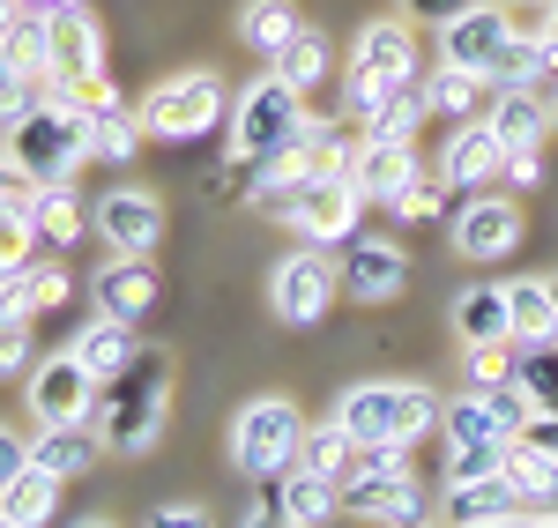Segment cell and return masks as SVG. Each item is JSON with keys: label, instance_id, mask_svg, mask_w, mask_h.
I'll return each mask as SVG.
<instances>
[{"label": "cell", "instance_id": "2", "mask_svg": "<svg viewBox=\"0 0 558 528\" xmlns=\"http://www.w3.org/2000/svg\"><path fill=\"white\" fill-rule=\"evenodd\" d=\"M172 409V357L165 351H134V365L120 380L97 388V432L112 454H149Z\"/></svg>", "mask_w": 558, "mask_h": 528}, {"label": "cell", "instance_id": "14", "mask_svg": "<svg viewBox=\"0 0 558 528\" xmlns=\"http://www.w3.org/2000/svg\"><path fill=\"white\" fill-rule=\"evenodd\" d=\"M45 52H52V89L105 75V30H97L89 8H60V15H45Z\"/></svg>", "mask_w": 558, "mask_h": 528}, {"label": "cell", "instance_id": "34", "mask_svg": "<svg viewBox=\"0 0 558 528\" xmlns=\"http://www.w3.org/2000/svg\"><path fill=\"white\" fill-rule=\"evenodd\" d=\"M38 261V223H31V194L0 201V275H23Z\"/></svg>", "mask_w": 558, "mask_h": 528}, {"label": "cell", "instance_id": "43", "mask_svg": "<svg viewBox=\"0 0 558 528\" xmlns=\"http://www.w3.org/2000/svg\"><path fill=\"white\" fill-rule=\"evenodd\" d=\"M395 89H410V83H380V75L350 67V75H343V112H350V120H373V112H380Z\"/></svg>", "mask_w": 558, "mask_h": 528}, {"label": "cell", "instance_id": "37", "mask_svg": "<svg viewBox=\"0 0 558 528\" xmlns=\"http://www.w3.org/2000/svg\"><path fill=\"white\" fill-rule=\"evenodd\" d=\"M551 477H558V462L544 454V446H529V440H514V446H507V469H499V484L514 491L521 506H544Z\"/></svg>", "mask_w": 558, "mask_h": 528}, {"label": "cell", "instance_id": "9", "mask_svg": "<svg viewBox=\"0 0 558 528\" xmlns=\"http://www.w3.org/2000/svg\"><path fill=\"white\" fill-rule=\"evenodd\" d=\"M447 246H454L462 261H476V268L507 261V254L521 246V209L507 201V194H470V201L447 217Z\"/></svg>", "mask_w": 558, "mask_h": 528}, {"label": "cell", "instance_id": "39", "mask_svg": "<svg viewBox=\"0 0 558 528\" xmlns=\"http://www.w3.org/2000/svg\"><path fill=\"white\" fill-rule=\"evenodd\" d=\"M31 223H38L45 246L83 238V209H75V194H68V186H31Z\"/></svg>", "mask_w": 558, "mask_h": 528}, {"label": "cell", "instance_id": "4", "mask_svg": "<svg viewBox=\"0 0 558 528\" xmlns=\"http://www.w3.org/2000/svg\"><path fill=\"white\" fill-rule=\"evenodd\" d=\"M305 134H313V112H305V89H291L276 67L260 83L239 89L231 105V157L239 164H268V157H291Z\"/></svg>", "mask_w": 558, "mask_h": 528}, {"label": "cell", "instance_id": "35", "mask_svg": "<svg viewBox=\"0 0 558 528\" xmlns=\"http://www.w3.org/2000/svg\"><path fill=\"white\" fill-rule=\"evenodd\" d=\"M68 291H75V275H68L60 261H31L23 275H15V312H23V320L60 312V306H68Z\"/></svg>", "mask_w": 558, "mask_h": 528}, {"label": "cell", "instance_id": "28", "mask_svg": "<svg viewBox=\"0 0 558 528\" xmlns=\"http://www.w3.org/2000/svg\"><path fill=\"white\" fill-rule=\"evenodd\" d=\"M299 30H305V23H299V8H291V0H246V8H239V45L260 52V60H276Z\"/></svg>", "mask_w": 558, "mask_h": 528}, {"label": "cell", "instance_id": "29", "mask_svg": "<svg viewBox=\"0 0 558 528\" xmlns=\"http://www.w3.org/2000/svg\"><path fill=\"white\" fill-rule=\"evenodd\" d=\"M0 514H8L15 528H45L52 514H60V477H45L38 462H31V469H23L15 484L0 491Z\"/></svg>", "mask_w": 558, "mask_h": 528}, {"label": "cell", "instance_id": "38", "mask_svg": "<svg viewBox=\"0 0 558 528\" xmlns=\"http://www.w3.org/2000/svg\"><path fill=\"white\" fill-rule=\"evenodd\" d=\"M432 112H425V89L410 83V89H395L380 112L365 120V142H417V127H425Z\"/></svg>", "mask_w": 558, "mask_h": 528}, {"label": "cell", "instance_id": "32", "mask_svg": "<svg viewBox=\"0 0 558 528\" xmlns=\"http://www.w3.org/2000/svg\"><path fill=\"white\" fill-rule=\"evenodd\" d=\"M507 320H514V343H558L551 283H507Z\"/></svg>", "mask_w": 558, "mask_h": 528}, {"label": "cell", "instance_id": "46", "mask_svg": "<svg viewBox=\"0 0 558 528\" xmlns=\"http://www.w3.org/2000/svg\"><path fill=\"white\" fill-rule=\"evenodd\" d=\"M149 528H216V514H209V506H194V499H172V506L149 514Z\"/></svg>", "mask_w": 558, "mask_h": 528}, {"label": "cell", "instance_id": "16", "mask_svg": "<svg viewBox=\"0 0 558 528\" xmlns=\"http://www.w3.org/2000/svg\"><path fill=\"white\" fill-rule=\"evenodd\" d=\"M343 514L373 528H410L425 521V491H417V477H343Z\"/></svg>", "mask_w": 558, "mask_h": 528}, {"label": "cell", "instance_id": "3", "mask_svg": "<svg viewBox=\"0 0 558 528\" xmlns=\"http://www.w3.org/2000/svg\"><path fill=\"white\" fill-rule=\"evenodd\" d=\"M439 409L447 395H432L417 380H357L336 402V425L357 446H417L425 432H439Z\"/></svg>", "mask_w": 558, "mask_h": 528}, {"label": "cell", "instance_id": "13", "mask_svg": "<svg viewBox=\"0 0 558 528\" xmlns=\"http://www.w3.org/2000/svg\"><path fill=\"white\" fill-rule=\"evenodd\" d=\"M343 298H357V306H387V298H402V283H410V254L395 246V238H350L343 246Z\"/></svg>", "mask_w": 558, "mask_h": 528}, {"label": "cell", "instance_id": "17", "mask_svg": "<svg viewBox=\"0 0 558 528\" xmlns=\"http://www.w3.org/2000/svg\"><path fill=\"white\" fill-rule=\"evenodd\" d=\"M305 186H313V157H305V142L291 149V157H268V164H246V209L254 217H283L291 223V201H299Z\"/></svg>", "mask_w": 558, "mask_h": 528}, {"label": "cell", "instance_id": "26", "mask_svg": "<svg viewBox=\"0 0 558 528\" xmlns=\"http://www.w3.org/2000/svg\"><path fill=\"white\" fill-rule=\"evenodd\" d=\"M454 335L462 343H514V320H507V283H470L454 298Z\"/></svg>", "mask_w": 558, "mask_h": 528}, {"label": "cell", "instance_id": "1", "mask_svg": "<svg viewBox=\"0 0 558 528\" xmlns=\"http://www.w3.org/2000/svg\"><path fill=\"white\" fill-rule=\"evenodd\" d=\"M0 149H8V164L31 179V186H68L75 164L89 157V112H75L60 89H45V97H31L0 127Z\"/></svg>", "mask_w": 558, "mask_h": 528}, {"label": "cell", "instance_id": "55", "mask_svg": "<svg viewBox=\"0 0 558 528\" xmlns=\"http://www.w3.org/2000/svg\"><path fill=\"white\" fill-rule=\"evenodd\" d=\"M499 8H521V15H529V8H536V15H551L558 0H499Z\"/></svg>", "mask_w": 558, "mask_h": 528}, {"label": "cell", "instance_id": "36", "mask_svg": "<svg viewBox=\"0 0 558 528\" xmlns=\"http://www.w3.org/2000/svg\"><path fill=\"white\" fill-rule=\"evenodd\" d=\"M439 432H447V446L507 440V432H499V417H492V402L476 395V388H462V395H447V409H439Z\"/></svg>", "mask_w": 558, "mask_h": 528}, {"label": "cell", "instance_id": "48", "mask_svg": "<svg viewBox=\"0 0 558 528\" xmlns=\"http://www.w3.org/2000/svg\"><path fill=\"white\" fill-rule=\"evenodd\" d=\"M462 8H476V0H402V15H410V23H432V30H447Z\"/></svg>", "mask_w": 558, "mask_h": 528}, {"label": "cell", "instance_id": "54", "mask_svg": "<svg viewBox=\"0 0 558 528\" xmlns=\"http://www.w3.org/2000/svg\"><path fill=\"white\" fill-rule=\"evenodd\" d=\"M0 320H15V275H0Z\"/></svg>", "mask_w": 558, "mask_h": 528}, {"label": "cell", "instance_id": "27", "mask_svg": "<svg viewBox=\"0 0 558 528\" xmlns=\"http://www.w3.org/2000/svg\"><path fill=\"white\" fill-rule=\"evenodd\" d=\"M425 112L432 120H454V127H462V120H484V75H470V67H447V60H439V67H432L425 83Z\"/></svg>", "mask_w": 558, "mask_h": 528}, {"label": "cell", "instance_id": "8", "mask_svg": "<svg viewBox=\"0 0 558 528\" xmlns=\"http://www.w3.org/2000/svg\"><path fill=\"white\" fill-rule=\"evenodd\" d=\"M23 395H31V417L38 425H97V380L83 372L75 351H52L23 372Z\"/></svg>", "mask_w": 558, "mask_h": 528}, {"label": "cell", "instance_id": "53", "mask_svg": "<svg viewBox=\"0 0 558 528\" xmlns=\"http://www.w3.org/2000/svg\"><path fill=\"white\" fill-rule=\"evenodd\" d=\"M15 23H23V0H0V38H8Z\"/></svg>", "mask_w": 558, "mask_h": 528}, {"label": "cell", "instance_id": "10", "mask_svg": "<svg viewBox=\"0 0 558 528\" xmlns=\"http://www.w3.org/2000/svg\"><path fill=\"white\" fill-rule=\"evenodd\" d=\"M507 45H514V8L476 0V8H462V15L439 30V60H447V67H470V75L492 83V67L507 60Z\"/></svg>", "mask_w": 558, "mask_h": 528}, {"label": "cell", "instance_id": "24", "mask_svg": "<svg viewBox=\"0 0 558 528\" xmlns=\"http://www.w3.org/2000/svg\"><path fill=\"white\" fill-rule=\"evenodd\" d=\"M68 351L83 357V372L97 380V388H105V380H120V372L134 365V351H142V343H134L128 320H105V312H97L89 328H75V343H68Z\"/></svg>", "mask_w": 558, "mask_h": 528}, {"label": "cell", "instance_id": "40", "mask_svg": "<svg viewBox=\"0 0 558 528\" xmlns=\"http://www.w3.org/2000/svg\"><path fill=\"white\" fill-rule=\"evenodd\" d=\"M276 75H283L291 89H305V97H313V89L328 83V38H320V30H299V38L276 52Z\"/></svg>", "mask_w": 558, "mask_h": 528}, {"label": "cell", "instance_id": "19", "mask_svg": "<svg viewBox=\"0 0 558 528\" xmlns=\"http://www.w3.org/2000/svg\"><path fill=\"white\" fill-rule=\"evenodd\" d=\"M507 172V142L492 134V120H462V127L447 134V149H439V179H454V186H484V179Z\"/></svg>", "mask_w": 558, "mask_h": 528}, {"label": "cell", "instance_id": "18", "mask_svg": "<svg viewBox=\"0 0 558 528\" xmlns=\"http://www.w3.org/2000/svg\"><path fill=\"white\" fill-rule=\"evenodd\" d=\"M350 67H365V75H380V83H417V38H410V15H380V23H365V30H357V52H350Z\"/></svg>", "mask_w": 558, "mask_h": 528}, {"label": "cell", "instance_id": "50", "mask_svg": "<svg viewBox=\"0 0 558 528\" xmlns=\"http://www.w3.org/2000/svg\"><path fill=\"white\" fill-rule=\"evenodd\" d=\"M507 186H521V194H529V186H536V179H544V164H536V149H514V157H507Z\"/></svg>", "mask_w": 558, "mask_h": 528}, {"label": "cell", "instance_id": "5", "mask_svg": "<svg viewBox=\"0 0 558 528\" xmlns=\"http://www.w3.org/2000/svg\"><path fill=\"white\" fill-rule=\"evenodd\" d=\"M299 446H305L299 402L254 395L239 417H231V469H239L246 484H276L283 469H299Z\"/></svg>", "mask_w": 558, "mask_h": 528}, {"label": "cell", "instance_id": "7", "mask_svg": "<svg viewBox=\"0 0 558 528\" xmlns=\"http://www.w3.org/2000/svg\"><path fill=\"white\" fill-rule=\"evenodd\" d=\"M336 298H343V268H336L328 246H299V254H283L276 275H268V306H276L283 328H313Z\"/></svg>", "mask_w": 558, "mask_h": 528}, {"label": "cell", "instance_id": "22", "mask_svg": "<svg viewBox=\"0 0 558 528\" xmlns=\"http://www.w3.org/2000/svg\"><path fill=\"white\" fill-rule=\"evenodd\" d=\"M97 454H105V432L97 425H38V440H31V462H38L45 477H89L97 469Z\"/></svg>", "mask_w": 558, "mask_h": 528}, {"label": "cell", "instance_id": "60", "mask_svg": "<svg viewBox=\"0 0 558 528\" xmlns=\"http://www.w3.org/2000/svg\"><path fill=\"white\" fill-rule=\"evenodd\" d=\"M75 528H112V521H75Z\"/></svg>", "mask_w": 558, "mask_h": 528}, {"label": "cell", "instance_id": "30", "mask_svg": "<svg viewBox=\"0 0 558 528\" xmlns=\"http://www.w3.org/2000/svg\"><path fill=\"white\" fill-rule=\"evenodd\" d=\"M521 514V499L499 477H484V484H447V521L454 528H484V521H507Z\"/></svg>", "mask_w": 558, "mask_h": 528}, {"label": "cell", "instance_id": "23", "mask_svg": "<svg viewBox=\"0 0 558 528\" xmlns=\"http://www.w3.org/2000/svg\"><path fill=\"white\" fill-rule=\"evenodd\" d=\"M484 120L507 142V157H514V149H544V134H551V97H536V89H499Z\"/></svg>", "mask_w": 558, "mask_h": 528}, {"label": "cell", "instance_id": "59", "mask_svg": "<svg viewBox=\"0 0 558 528\" xmlns=\"http://www.w3.org/2000/svg\"><path fill=\"white\" fill-rule=\"evenodd\" d=\"M551 127H558V89H551Z\"/></svg>", "mask_w": 558, "mask_h": 528}, {"label": "cell", "instance_id": "45", "mask_svg": "<svg viewBox=\"0 0 558 528\" xmlns=\"http://www.w3.org/2000/svg\"><path fill=\"white\" fill-rule=\"evenodd\" d=\"M38 365V351H31V320L15 312V320H0V380H23Z\"/></svg>", "mask_w": 558, "mask_h": 528}, {"label": "cell", "instance_id": "57", "mask_svg": "<svg viewBox=\"0 0 558 528\" xmlns=\"http://www.w3.org/2000/svg\"><path fill=\"white\" fill-rule=\"evenodd\" d=\"M544 514H551V521H558V477H551V491H544Z\"/></svg>", "mask_w": 558, "mask_h": 528}, {"label": "cell", "instance_id": "49", "mask_svg": "<svg viewBox=\"0 0 558 528\" xmlns=\"http://www.w3.org/2000/svg\"><path fill=\"white\" fill-rule=\"evenodd\" d=\"M23 469H31V440H23V432H8V425H0V491L15 484V477H23Z\"/></svg>", "mask_w": 558, "mask_h": 528}, {"label": "cell", "instance_id": "61", "mask_svg": "<svg viewBox=\"0 0 558 528\" xmlns=\"http://www.w3.org/2000/svg\"><path fill=\"white\" fill-rule=\"evenodd\" d=\"M0 528H15V521H8V514H0Z\"/></svg>", "mask_w": 558, "mask_h": 528}, {"label": "cell", "instance_id": "47", "mask_svg": "<svg viewBox=\"0 0 558 528\" xmlns=\"http://www.w3.org/2000/svg\"><path fill=\"white\" fill-rule=\"evenodd\" d=\"M31 97H38V89L23 83V75H15V67H8V52H0V127H8V120H15V112H23V105H31Z\"/></svg>", "mask_w": 558, "mask_h": 528}, {"label": "cell", "instance_id": "56", "mask_svg": "<svg viewBox=\"0 0 558 528\" xmlns=\"http://www.w3.org/2000/svg\"><path fill=\"white\" fill-rule=\"evenodd\" d=\"M544 38H551V52H558V8H551V15H544Z\"/></svg>", "mask_w": 558, "mask_h": 528}, {"label": "cell", "instance_id": "44", "mask_svg": "<svg viewBox=\"0 0 558 528\" xmlns=\"http://www.w3.org/2000/svg\"><path fill=\"white\" fill-rule=\"evenodd\" d=\"M507 380H514V343H476L470 351V388L492 395V388H507Z\"/></svg>", "mask_w": 558, "mask_h": 528}, {"label": "cell", "instance_id": "15", "mask_svg": "<svg viewBox=\"0 0 558 528\" xmlns=\"http://www.w3.org/2000/svg\"><path fill=\"white\" fill-rule=\"evenodd\" d=\"M350 179H357V194H365V201H380L387 217H395V201L425 179V164H417V149H410V142H365V134H357Z\"/></svg>", "mask_w": 558, "mask_h": 528}, {"label": "cell", "instance_id": "31", "mask_svg": "<svg viewBox=\"0 0 558 528\" xmlns=\"http://www.w3.org/2000/svg\"><path fill=\"white\" fill-rule=\"evenodd\" d=\"M350 462H357V440H350L343 425L328 417V425H305V446H299V469H313V477H328V484L343 491Z\"/></svg>", "mask_w": 558, "mask_h": 528}, {"label": "cell", "instance_id": "58", "mask_svg": "<svg viewBox=\"0 0 558 528\" xmlns=\"http://www.w3.org/2000/svg\"><path fill=\"white\" fill-rule=\"evenodd\" d=\"M544 283H551V306H558V275H544Z\"/></svg>", "mask_w": 558, "mask_h": 528}, {"label": "cell", "instance_id": "62", "mask_svg": "<svg viewBox=\"0 0 558 528\" xmlns=\"http://www.w3.org/2000/svg\"><path fill=\"white\" fill-rule=\"evenodd\" d=\"M410 528H432V521H410Z\"/></svg>", "mask_w": 558, "mask_h": 528}, {"label": "cell", "instance_id": "42", "mask_svg": "<svg viewBox=\"0 0 558 528\" xmlns=\"http://www.w3.org/2000/svg\"><path fill=\"white\" fill-rule=\"evenodd\" d=\"M507 446L514 440H476V446H447V484H484L507 469Z\"/></svg>", "mask_w": 558, "mask_h": 528}, {"label": "cell", "instance_id": "11", "mask_svg": "<svg viewBox=\"0 0 558 528\" xmlns=\"http://www.w3.org/2000/svg\"><path fill=\"white\" fill-rule=\"evenodd\" d=\"M357 217H365V194L350 172H313L299 201H291V231L305 246H336V238H357Z\"/></svg>", "mask_w": 558, "mask_h": 528}, {"label": "cell", "instance_id": "33", "mask_svg": "<svg viewBox=\"0 0 558 528\" xmlns=\"http://www.w3.org/2000/svg\"><path fill=\"white\" fill-rule=\"evenodd\" d=\"M142 142H149V134H142V120H134V112L120 105V97L89 112V157H105V164H128V157L142 149Z\"/></svg>", "mask_w": 558, "mask_h": 528}, {"label": "cell", "instance_id": "12", "mask_svg": "<svg viewBox=\"0 0 558 528\" xmlns=\"http://www.w3.org/2000/svg\"><path fill=\"white\" fill-rule=\"evenodd\" d=\"M89 223H97V238H105L120 261H149L157 238H165V201L142 194V186H112V194L89 209Z\"/></svg>", "mask_w": 558, "mask_h": 528}, {"label": "cell", "instance_id": "41", "mask_svg": "<svg viewBox=\"0 0 558 528\" xmlns=\"http://www.w3.org/2000/svg\"><path fill=\"white\" fill-rule=\"evenodd\" d=\"M454 194H462L454 179L425 172V179H417V186H410V194H402V201H395V223H432V217H454V209H462Z\"/></svg>", "mask_w": 558, "mask_h": 528}, {"label": "cell", "instance_id": "21", "mask_svg": "<svg viewBox=\"0 0 558 528\" xmlns=\"http://www.w3.org/2000/svg\"><path fill=\"white\" fill-rule=\"evenodd\" d=\"M260 499H268L283 521H299V528H328L336 514H343V491L328 484V477H313V469H283L276 484H260Z\"/></svg>", "mask_w": 558, "mask_h": 528}, {"label": "cell", "instance_id": "20", "mask_svg": "<svg viewBox=\"0 0 558 528\" xmlns=\"http://www.w3.org/2000/svg\"><path fill=\"white\" fill-rule=\"evenodd\" d=\"M157 298H165V291H157V268L149 261H120V254H112V261L97 268V312H105V320H149V306H157Z\"/></svg>", "mask_w": 558, "mask_h": 528}, {"label": "cell", "instance_id": "52", "mask_svg": "<svg viewBox=\"0 0 558 528\" xmlns=\"http://www.w3.org/2000/svg\"><path fill=\"white\" fill-rule=\"evenodd\" d=\"M60 8H83V0H23V15H60Z\"/></svg>", "mask_w": 558, "mask_h": 528}, {"label": "cell", "instance_id": "25", "mask_svg": "<svg viewBox=\"0 0 558 528\" xmlns=\"http://www.w3.org/2000/svg\"><path fill=\"white\" fill-rule=\"evenodd\" d=\"M492 83L499 89H536V97H551L558 89V52L544 30H514V45H507V60L492 67Z\"/></svg>", "mask_w": 558, "mask_h": 528}, {"label": "cell", "instance_id": "51", "mask_svg": "<svg viewBox=\"0 0 558 528\" xmlns=\"http://www.w3.org/2000/svg\"><path fill=\"white\" fill-rule=\"evenodd\" d=\"M239 528H299V521H283V514H276V506L260 499V506H254V514H246V521H239Z\"/></svg>", "mask_w": 558, "mask_h": 528}, {"label": "cell", "instance_id": "6", "mask_svg": "<svg viewBox=\"0 0 558 528\" xmlns=\"http://www.w3.org/2000/svg\"><path fill=\"white\" fill-rule=\"evenodd\" d=\"M134 120H142V134H149V142H202V134L223 120V83H216L209 67L165 75V83L134 105Z\"/></svg>", "mask_w": 558, "mask_h": 528}]
</instances>
